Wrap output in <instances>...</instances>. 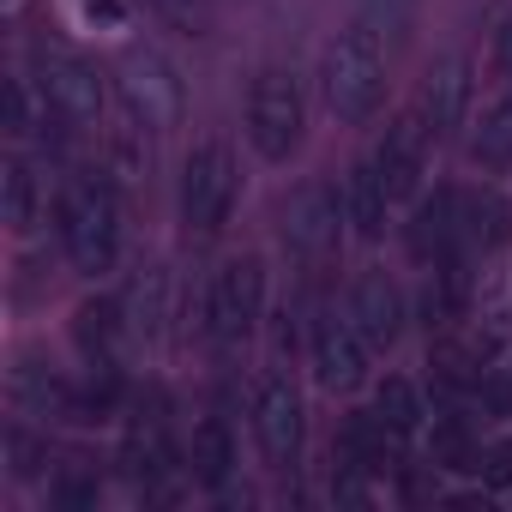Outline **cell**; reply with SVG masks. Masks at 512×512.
I'll use <instances>...</instances> for the list:
<instances>
[{"instance_id": "cell-10", "label": "cell", "mask_w": 512, "mask_h": 512, "mask_svg": "<svg viewBox=\"0 0 512 512\" xmlns=\"http://www.w3.org/2000/svg\"><path fill=\"white\" fill-rule=\"evenodd\" d=\"M344 235H350L344 187H332V181H302V187L290 193V205H284V241H290V253H296V260H308V266H326L332 253L344 247Z\"/></svg>"}, {"instance_id": "cell-23", "label": "cell", "mask_w": 512, "mask_h": 512, "mask_svg": "<svg viewBox=\"0 0 512 512\" xmlns=\"http://www.w3.org/2000/svg\"><path fill=\"white\" fill-rule=\"evenodd\" d=\"M470 163L476 169H512V91L494 97L482 109V121L470 127Z\"/></svg>"}, {"instance_id": "cell-12", "label": "cell", "mask_w": 512, "mask_h": 512, "mask_svg": "<svg viewBox=\"0 0 512 512\" xmlns=\"http://www.w3.org/2000/svg\"><path fill=\"white\" fill-rule=\"evenodd\" d=\"M470 103H476V67H470V55H440V61H428L422 91H416V115L428 121V133H434V139H452V133L470 121Z\"/></svg>"}, {"instance_id": "cell-1", "label": "cell", "mask_w": 512, "mask_h": 512, "mask_svg": "<svg viewBox=\"0 0 512 512\" xmlns=\"http://www.w3.org/2000/svg\"><path fill=\"white\" fill-rule=\"evenodd\" d=\"M55 241H61V260L91 284L121 266L127 223H121V193L103 169H79L55 187Z\"/></svg>"}, {"instance_id": "cell-25", "label": "cell", "mask_w": 512, "mask_h": 512, "mask_svg": "<svg viewBox=\"0 0 512 512\" xmlns=\"http://www.w3.org/2000/svg\"><path fill=\"white\" fill-rule=\"evenodd\" d=\"M49 506H55V512H97V506H103V482H97L91 470H61V476L49 482Z\"/></svg>"}, {"instance_id": "cell-19", "label": "cell", "mask_w": 512, "mask_h": 512, "mask_svg": "<svg viewBox=\"0 0 512 512\" xmlns=\"http://www.w3.org/2000/svg\"><path fill=\"white\" fill-rule=\"evenodd\" d=\"M127 338H133V326H127L121 296H91V302L73 308V344H79L85 368H91V362H121Z\"/></svg>"}, {"instance_id": "cell-21", "label": "cell", "mask_w": 512, "mask_h": 512, "mask_svg": "<svg viewBox=\"0 0 512 512\" xmlns=\"http://www.w3.org/2000/svg\"><path fill=\"white\" fill-rule=\"evenodd\" d=\"M374 416L392 428V440L410 452L416 440H422V428H428V398H422V386L416 380H404V374H386L380 386H374Z\"/></svg>"}, {"instance_id": "cell-7", "label": "cell", "mask_w": 512, "mask_h": 512, "mask_svg": "<svg viewBox=\"0 0 512 512\" xmlns=\"http://www.w3.org/2000/svg\"><path fill=\"white\" fill-rule=\"evenodd\" d=\"M247 428H253V446L272 470H296L302 464V446H308V410H302V392L284 368H260L247 386Z\"/></svg>"}, {"instance_id": "cell-2", "label": "cell", "mask_w": 512, "mask_h": 512, "mask_svg": "<svg viewBox=\"0 0 512 512\" xmlns=\"http://www.w3.org/2000/svg\"><path fill=\"white\" fill-rule=\"evenodd\" d=\"M314 91H320V109L338 127H368L386 109V37L374 25H362V19L338 25L320 43Z\"/></svg>"}, {"instance_id": "cell-20", "label": "cell", "mask_w": 512, "mask_h": 512, "mask_svg": "<svg viewBox=\"0 0 512 512\" xmlns=\"http://www.w3.org/2000/svg\"><path fill=\"white\" fill-rule=\"evenodd\" d=\"M0 199H7V229L13 235H37L49 223V181L37 175L31 157H7V169H0Z\"/></svg>"}, {"instance_id": "cell-9", "label": "cell", "mask_w": 512, "mask_h": 512, "mask_svg": "<svg viewBox=\"0 0 512 512\" xmlns=\"http://www.w3.org/2000/svg\"><path fill=\"white\" fill-rule=\"evenodd\" d=\"M308 368L326 392H356L374 368V344L350 320V308H314L308 320Z\"/></svg>"}, {"instance_id": "cell-15", "label": "cell", "mask_w": 512, "mask_h": 512, "mask_svg": "<svg viewBox=\"0 0 512 512\" xmlns=\"http://www.w3.org/2000/svg\"><path fill=\"white\" fill-rule=\"evenodd\" d=\"M470 302H476L470 253H458V260H434L428 278H422V296H416V320L428 332H452V326L470 320Z\"/></svg>"}, {"instance_id": "cell-30", "label": "cell", "mask_w": 512, "mask_h": 512, "mask_svg": "<svg viewBox=\"0 0 512 512\" xmlns=\"http://www.w3.org/2000/svg\"><path fill=\"white\" fill-rule=\"evenodd\" d=\"M7 7H13V13H19V7H25V0H7Z\"/></svg>"}, {"instance_id": "cell-13", "label": "cell", "mask_w": 512, "mask_h": 512, "mask_svg": "<svg viewBox=\"0 0 512 512\" xmlns=\"http://www.w3.org/2000/svg\"><path fill=\"white\" fill-rule=\"evenodd\" d=\"M7 398L19 416L37 422H79V380L67 368H55L49 356H19L7 374Z\"/></svg>"}, {"instance_id": "cell-29", "label": "cell", "mask_w": 512, "mask_h": 512, "mask_svg": "<svg viewBox=\"0 0 512 512\" xmlns=\"http://www.w3.org/2000/svg\"><path fill=\"white\" fill-rule=\"evenodd\" d=\"M488 61H494V73L512 85V13L500 19V31H494V49H488Z\"/></svg>"}, {"instance_id": "cell-18", "label": "cell", "mask_w": 512, "mask_h": 512, "mask_svg": "<svg viewBox=\"0 0 512 512\" xmlns=\"http://www.w3.org/2000/svg\"><path fill=\"white\" fill-rule=\"evenodd\" d=\"M235 470H241V446H235L229 422H223V416L193 422V440H187V482L223 500L229 482H235Z\"/></svg>"}, {"instance_id": "cell-6", "label": "cell", "mask_w": 512, "mask_h": 512, "mask_svg": "<svg viewBox=\"0 0 512 512\" xmlns=\"http://www.w3.org/2000/svg\"><path fill=\"white\" fill-rule=\"evenodd\" d=\"M266 320V260L260 253H235L223 260L205 284V302H199V326L217 350H241Z\"/></svg>"}, {"instance_id": "cell-11", "label": "cell", "mask_w": 512, "mask_h": 512, "mask_svg": "<svg viewBox=\"0 0 512 512\" xmlns=\"http://www.w3.org/2000/svg\"><path fill=\"white\" fill-rule=\"evenodd\" d=\"M434 133H428V121L410 109V115H398L386 133H380V145H374V163H380V175H386V187H392V199L398 205H416L422 199V181H428V157H434Z\"/></svg>"}, {"instance_id": "cell-26", "label": "cell", "mask_w": 512, "mask_h": 512, "mask_svg": "<svg viewBox=\"0 0 512 512\" xmlns=\"http://www.w3.org/2000/svg\"><path fill=\"white\" fill-rule=\"evenodd\" d=\"M0 446H7V464H13V476H19V482H31V476H43V470H49V440H37L25 422H13Z\"/></svg>"}, {"instance_id": "cell-3", "label": "cell", "mask_w": 512, "mask_h": 512, "mask_svg": "<svg viewBox=\"0 0 512 512\" xmlns=\"http://www.w3.org/2000/svg\"><path fill=\"white\" fill-rule=\"evenodd\" d=\"M109 79H115V103H121L127 127L139 139H163L187 121V79L157 43H121Z\"/></svg>"}, {"instance_id": "cell-8", "label": "cell", "mask_w": 512, "mask_h": 512, "mask_svg": "<svg viewBox=\"0 0 512 512\" xmlns=\"http://www.w3.org/2000/svg\"><path fill=\"white\" fill-rule=\"evenodd\" d=\"M37 85H43L49 109H55L73 133L103 127V115H109V85H103L97 61H85V55H73V49H43V55H37Z\"/></svg>"}, {"instance_id": "cell-5", "label": "cell", "mask_w": 512, "mask_h": 512, "mask_svg": "<svg viewBox=\"0 0 512 512\" xmlns=\"http://www.w3.org/2000/svg\"><path fill=\"white\" fill-rule=\"evenodd\" d=\"M241 205V157L229 139H199L181 157V187H175V211H181V235L187 241H217L229 229Z\"/></svg>"}, {"instance_id": "cell-14", "label": "cell", "mask_w": 512, "mask_h": 512, "mask_svg": "<svg viewBox=\"0 0 512 512\" xmlns=\"http://www.w3.org/2000/svg\"><path fill=\"white\" fill-rule=\"evenodd\" d=\"M344 308H350V320L362 326V338L374 344V356L398 350V338H404V326H410V302H404V290H398L386 272H362V278L350 284Z\"/></svg>"}, {"instance_id": "cell-16", "label": "cell", "mask_w": 512, "mask_h": 512, "mask_svg": "<svg viewBox=\"0 0 512 512\" xmlns=\"http://www.w3.org/2000/svg\"><path fill=\"white\" fill-rule=\"evenodd\" d=\"M338 187H344V217H350V235L380 241V235H386V223H392V211H398V199H392V187H386V175H380L374 151H368V157H356V163H350V175H344Z\"/></svg>"}, {"instance_id": "cell-24", "label": "cell", "mask_w": 512, "mask_h": 512, "mask_svg": "<svg viewBox=\"0 0 512 512\" xmlns=\"http://www.w3.org/2000/svg\"><path fill=\"white\" fill-rule=\"evenodd\" d=\"M356 19L374 25L386 43H404L422 19V0H356Z\"/></svg>"}, {"instance_id": "cell-28", "label": "cell", "mask_w": 512, "mask_h": 512, "mask_svg": "<svg viewBox=\"0 0 512 512\" xmlns=\"http://www.w3.org/2000/svg\"><path fill=\"white\" fill-rule=\"evenodd\" d=\"M73 7H79V19H85L91 31H121V25L133 19L127 0H73Z\"/></svg>"}, {"instance_id": "cell-17", "label": "cell", "mask_w": 512, "mask_h": 512, "mask_svg": "<svg viewBox=\"0 0 512 512\" xmlns=\"http://www.w3.org/2000/svg\"><path fill=\"white\" fill-rule=\"evenodd\" d=\"M121 308H127V326H133V338L157 344V338L169 332V320H175V278H169V266H163V260H145V266L127 278V290H121Z\"/></svg>"}, {"instance_id": "cell-22", "label": "cell", "mask_w": 512, "mask_h": 512, "mask_svg": "<svg viewBox=\"0 0 512 512\" xmlns=\"http://www.w3.org/2000/svg\"><path fill=\"white\" fill-rule=\"evenodd\" d=\"M512 235V205L494 187H464V241L470 253H488Z\"/></svg>"}, {"instance_id": "cell-27", "label": "cell", "mask_w": 512, "mask_h": 512, "mask_svg": "<svg viewBox=\"0 0 512 512\" xmlns=\"http://www.w3.org/2000/svg\"><path fill=\"white\" fill-rule=\"evenodd\" d=\"M476 470H482L488 488H512V440H488L476 452Z\"/></svg>"}, {"instance_id": "cell-4", "label": "cell", "mask_w": 512, "mask_h": 512, "mask_svg": "<svg viewBox=\"0 0 512 512\" xmlns=\"http://www.w3.org/2000/svg\"><path fill=\"white\" fill-rule=\"evenodd\" d=\"M241 133L260 163H290L308 145V85L296 67L266 61L247 79V103H241Z\"/></svg>"}]
</instances>
